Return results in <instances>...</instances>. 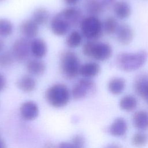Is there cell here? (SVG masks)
<instances>
[{"instance_id": "44dd1931", "label": "cell", "mask_w": 148, "mask_h": 148, "mask_svg": "<svg viewBox=\"0 0 148 148\" xmlns=\"http://www.w3.org/2000/svg\"><path fill=\"white\" fill-rule=\"evenodd\" d=\"M84 8L89 16L95 17L101 14L105 9L99 0H87Z\"/></svg>"}, {"instance_id": "9c48e42d", "label": "cell", "mask_w": 148, "mask_h": 148, "mask_svg": "<svg viewBox=\"0 0 148 148\" xmlns=\"http://www.w3.org/2000/svg\"><path fill=\"white\" fill-rule=\"evenodd\" d=\"M71 28L69 24L59 13L56 14L51 20V30L52 32L57 36H61L66 35Z\"/></svg>"}, {"instance_id": "e0dca14e", "label": "cell", "mask_w": 148, "mask_h": 148, "mask_svg": "<svg viewBox=\"0 0 148 148\" xmlns=\"http://www.w3.org/2000/svg\"><path fill=\"white\" fill-rule=\"evenodd\" d=\"M101 71L100 65L95 62H88L80 65L79 75L83 77L91 79L98 75Z\"/></svg>"}, {"instance_id": "8fae6325", "label": "cell", "mask_w": 148, "mask_h": 148, "mask_svg": "<svg viewBox=\"0 0 148 148\" xmlns=\"http://www.w3.org/2000/svg\"><path fill=\"white\" fill-rule=\"evenodd\" d=\"M117 39L120 43L123 45L130 44L134 36L132 28L127 24H121L119 25L116 31Z\"/></svg>"}, {"instance_id": "5b68a950", "label": "cell", "mask_w": 148, "mask_h": 148, "mask_svg": "<svg viewBox=\"0 0 148 148\" xmlns=\"http://www.w3.org/2000/svg\"><path fill=\"white\" fill-rule=\"evenodd\" d=\"M79 25L82 36L88 40H97L102 36L103 24L97 17H83Z\"/></svg>"}, {"instance_id": "1f68e13d", "label": "cell", "mask_w": 148, "mask_h": 148, "mask_svg": "<svg viewBox=\"0 0 148 148\" xmlns=\"http://www.w3.org/2000/svg\"><path fill=\"white\" fill-rule=\"evenodd\" d=\"M6 86V79L5 76L0 73V92L4 90Z\"/></svg>"}, {"instance_id": "d590c367", "label": "cell", "mask_w": 148, "mask_h": 148, "mask_svg": "<svg viewBox=\"0 0 148 148\" xmlns=\"http://www.w3.org/2000/svg\"><path fill=\"white\" fill-rule=\"evenodd\" d=\"M0 148H6V146L5 142L1 138H0Z\"/></svg>"}, {"instance_id": "d4e9b609", "label": "cell", "mask_w": 148, "mask_h": 148, "mask_svg": "<svg viewBox=\"0 0 148 148\" xmlns=\"http://www.w3.org/2000/svg\"><path fill=\"white\" fill-rule=\"evenodd\" d=\"M138 102L135 97L132 95H127L122 97L119 102L120 108L126 112L134 110L137 106Z\"/></svg>"}, {"instance_id": "2e32d148", "label": "cell", "mask_w": 148, "mask_h": 148, "mask_svg": "<svg viewBox=\"0 0 148 148\" xmlns=\"http://www.w3.org/2000/svg\"><path fill=\"white\" fill-rule=\"evenodd\" d=\"M26 69L31 75L39 76L45 73L46 65L40 59H31L27 62Z\"/></svg>"}, {"instance_id": "ffe728a7", "label": "cell", "mask_w": 148, "mask_h": 148, "mask_svg": "<svg viewBox=\"0 0 148 148\" xmlns=\"http://www.w3.org/2000/svg\"><path fill=\"white\" fill-rule=\"evenodd\" d=\"M134 126L139 130L148 128V113L145 110H139L135 113L132 117Z\"/></svg>"}, {"instance_id": "d6a6232c", "label": "cell", "mask_w": 148, "mask_h": 148, "mask_svg": "<svg viewBox=\"0 0 148 148\" xmlns=\"http://www.w3.org/2000/svg\"><path fill=\"white\" fill-rule=\"evenodd\" d=\"M57 148H74V147L71 142H62L58 145Z\"/></svg>"}, {"instance_id": "9a60e30c", "label": "cell", "mask_w": 148, "mask_h": 148, "mask_svg": "<svg viewBox=\"0 0 148 148\" xmlns=\"http://www.w3.org/2000/svg\"><path fill=\"white\" fill-rule=\"evenodd\" d=\"M128 130V125L125 119L122 117L116 119L108 128L109 134L114 136L120 137L124 135Z\"/></svg>"}, {"instance_id": "d6986e66", "label": "cell", "mask_w": 148, "mask_h": 148, "mask_svg": "<svg viewBox=\"0 0 148 148\" xmlns=\"http://www.w3.org/2000/svg\"><path fill=\"white\" fill-rule=\"evenodd\" d=\"M113 10L116 17L120 19L128 18L131 13L130 4L124 0L117 1L113 7Z\"/></svg>"}, {"instance_id": "f546056e", "label": "cell", "mask_w": 148, "mask_h": 148, "mask_svg": "<svg viewBox=\"0 0 148 148\" xmlns=\"http://www.w3.org/2000/svg\"><path fill=\"white\" fill-rule=\"evenodd\" d=\"M71 143L74 148H84L85 139L83 135L76 134L72 138Z\"/></svg>"}, {"instance_id": "8992f818", "label": "cell", "mask_w": 148, "mask_h": 148, "mask_svg": "<svg viewBox=\"0 0 148 148\" xmlns=\"http://www.w3.org/2000/svg\"><path fill=\"white\" fill-rule=\"evenodd\" d=\"M30 42L28 39L24 37L17 39L13 43L11 52L17 62H23L28 59L31 54Z\"/></svg>"}, {"instance_id": "ba28073f", "label": "cell", "mask_w": 148, "mask_h": 148, "mask_svg": "<svg viewBox=\"0 0 148 148\" xmlns=\"http://www.w3.org/2000/svg\"><path fill=\"white\" fill-rule=\"evenodd\" d=\"M59 13L69 24L71 27H75L79 25L83 18L81 10L75 7L66 8Z\"/></svg>"}, {"instance_id": "e575fe53", "label": "cell", "mask_w": 148, "mask_h": 148, "mask_svg": "<svg viewBox=\"0 0 148 148\" xmlns=\"http://www.w3.org/2000/svg\"><path fill=\"white\" fill-rule=\"evenodd\" d=\"M103 148H120V146L116 143H111L109 144Z\"/></svg>"}, {"instance_id": "7c38bea8", "label": "cell", "mask_w": 148, "mask_h": 148, "mask_svg": "<svg viewBox=\"0 0 148 148\" xmlns=\"http://www.w3.org/2000/svg\"><path fill=\"white\" fill-rule=\"evenodd\" d=\"M135 92L148 102V75L144 73L139 75L135 80Z\"/></svg>"}, {"instance_id": "484cf974", "label": "cell", "mask_w": 148, "mask_h": 148, "mask_svg": "<svg viewBox=\"0 0 148 148\" xmlns=\"http://www.w3.org/2000/svg\"><path fill=\"white\" fill-rule=\"evenodd\" d=\"M102 24L103 31L108 35H112L116 32L119 27L116 19L113 16H108L106 18Z\"/></svg>"}, {"instance_id": "74e56055", "label": "cell", "mask_w": 148, "mask_h": 148, "mask_svg": "<svg viewBox=\"0 0 148 148\" xmlns=\"http://www.w3.org/2000/svg\"><path fill=\"white\" fill-rule=\"evenodd\" d=\"M45 148H56L55 146L51 143H47L45 146Z\"/></svg>"}, {"instance_id": "5bb4252c", "label": "cell", "mask_w": 148, "mask_h": 148, "mask_svg": "<svg viewBox=\"0 0 148 148\" xmlns=\"http://www.w3.org/2000/svg\"><path fill=\"white\" fill-rule=\"evenodd\" d=\"M30 49L31 54L38 59L45 57L47 52L46 43L40 38H35L30 42Z\"/></svg>"}, {"instance_id": "4fadbf2b", "label": "cell", "mask_w": 148, "mask_h": 148, "mask_svg": "<svg viewBox=\"0 0 148 148\" xmlns=\"http://www.w3.org/2000/svg\"><path fill=\"white\" fill-rule=\"evenodd\" d=\"M38 25L32 19L23 21L20 25V31L27 39L34 38L39 32Z\"/></svg>"}, {"instance_id": "836d02e7", "label": "cell", "mask_w": 148, "mask_h": 148, "mask_svg": "<svg viewBox=\"0 0 148 148\" xmlns=\"http://www.w3.org/2000/svg\"><path fill=\"white\" fill-rule=\"evenodd\" d=\"M64 2L69 6H74L77 3L79 0H63Z\"/></svg>"}, {"instance_id": "7402d4cb", "label": "cell", "mask_w": 148, "mask_h": 148, "mask_svg": "<svg viewBox=\"0 0 148 148\" xmlns=\"http://www.w3.org/2000/svg\"><path fill=\"white\" fill-rule=\"evenodd\" d=\"M108 90L114 95L121 94L125 87V80L122 77L112 78L108 83Z\"/></svg>"}, {"instance_id": "4dcf8cb0", "label": "cell", "mask_w": 148, "mask_h": 148, "mask_svg": "<svg viewBox=\"0 0 148 148\" xmlns=\"http://www.w3.org/2000/svg\"><path fill=\"white\" fill-rule=\"evenodd\" d=\"M104 9H110L114 7L116 0H99Z\"/></svg>"}, {"instance_id": "f1b7e54d", "label": "cell", "mask_w": 148, "mask_h": 148, "mask_svg": "<svg viewBox=\"0 0 148 148\" xmlns=\"http://www.w3.org/2000/svg\"><path fill=\"white\" fill-rule=\"evenodd\" d=\"M147 140L148 138L147 135L142 132L135 134L132 138V143L136 147H141L145 145Z\"/></svg>"}, {"instance_id": "4316f807", "label": "cell", "mask_w": 148, "mask_h": 148, "mask_svg": "<svg viewBox=\"0 0 148 148\" xmlns=\"http://www.w3.org/2000/svg\"><path fill=\"white\" fill-rule=\"evenodd\" d=\"M13 31V25L10 21L5 18H0V37L10 36Z\"/></svg>"}, {"instance_id": "cb8c5ba5", "label": "cell", "mask_w": 148, "mask_h": 148, "mask_svg": "<svg viewBox=\"0 0 148 148\" xmlns=\"http://www.w3.org/2000/svg\"><path fill=\"white\" fill-rule=\"evenodd\" d=\"M83 36L80 32L76 30L72 31L66 38V45L71 49H75L79 47L82 42Z\"/></svg>"}, {"instance_id": "52a82bcc", "label": "cell", "mask_w": 148, "mask_h": 148, "mask_svg": "<svg viewBox=\"0 0 148 148\" xmlns=\"http://www.w3.org/2000/svg\"><path fill=\"white\" fill-rule=\"evenodd\" d=\"M95 89V84L91 79L82 77L73 86L71 95L74 99H82L85 98L88 93L93 92Z\"/></svg>"}, {"instance_id": "277c9868", "label": "cell", "mask_w": 148, "mask_h": 148, "mask_svg": "<svg viewBox=\"0 0 148 148\" xmlns=\"http://www.w3.org/2000/svg\"><path fill=\"white\" fill-rule=\"evenodd\" d=\"M83 54L97 61H105L110 58L112 53L111 46L105 42L88 40L82 47Z\"/></svg>"}, {"instance_id": "83f0119b", "label": "cell", "mask_w": 148, "mask_h": 148, "mask_svg": "<svg viewBox=\"0 0 148 148\" xmlns=\"http://www.w3.org/2000/svg\"><path fill=\"white\" fill-rule=\"evenodd\" d=\"M14 58L12 52L4 51L0 53V68L10 66L13 63Z\"/></svg>"}, {"instance_id": "6da1fadb", "label": "cell", "mask_w": 148, "mask_h": 148, "mask_svg": "<svg viewBox=\"0 0 148 148\" xmlns=\"http://www.w3.org/2000/svg\"><path fill=\"white\" fill-rule=\"evenodd\" d=\"M148 59V53L145 50L135 53L123 52L116 57V64L121 70L131 72L141 68Z\"/></svg>"}, {"instance_id": "8d00e7d4", "label": "cell", "mask_w": 148, "mask_h": 148, "mask_svg": "<svg viewBox=\"0 0 148 148\" xmlns=\"http://www.w3.org/2000/svg\"><path fill=\"white\" fill-rule=\"evenodd\" d=\"M4 46H5V43H4V42L0 39V53L1 52V51L3 50V47H4Z\"/></svg>"}, {"instance_id": "3957f363", "label": "cell", "mask_w": 148, "mask_h": 148, "mask_svg": "<svg viewBox=\"0 0 148 148\" xmlns=\"http://www.w3.org/2000/svg\"><path fill=\"white\" fill-rule=\"evenodd\" d=\"M60 71L66 79L72 80L79 74L80 60L77 55L71 50L63 51L60 56Z\"/></svg>"}, {"instance_id": "ac0fdd59", "label": "cell", "mask_w": 148, "mask_h": 148, "mask_svg": "<svg viewBox=\"0 0 148 148\" xmlns=\"http://www.w3.org/2000/svg\"><path fill=\"white\" fill-rule=\"evenodd\" d=\"M18 88L24 92H31L35 90L36 82L35 79L30 75H24L20 77L16 83Z\"/></svg>"}, {"instance_id": "30bf717a", "label": "cell", "mask_w": 148, "mask_h": 148, "mask_svg": "<svg viewBox=\"0 0 148 148\" xmlns=\"http://www.w3.org/2000/svg\"><path fill=\"white\" fill-rule=\"evenodd\" d=\"M38 105L32 101H27L23 102L20 107V114L21 117L25 120L35 119L39 114Z\"/></svg>"}, {"instance_id": "f35d334b", "label": "cell", "mask_w": 148, "mask_h": 148, "mask_svg": "<svg viewBox=\"0 0 148 148\" xmlns=\"http://www.w3.org/2000/svg\"><path fill=\"white\" fill-rule=\"evenodd\" d=\"M2 1V0H0V1Z\"/></svg>"}, {"instance_id": "7a4b0ae2", "label": "cell", "mask_w": 148, "mask_h": 148, "mask_svg": "<svg viewBox=\"0 0 148 148\" xmlns=\"http://www.w3.org/2000/svg\"><path fill=\"white\" fill-rule=\"evenodd\" d=\"M45 97L47 102L52 107L61 108L69 102L71 92L65 84L56 83L50 86L46 90Z\"/></svg>"}, {"instance_id": "603a6c76", "label": "cell", "mask_w": 148, "mask_h": 148, "mask_svg": "<svg viewBox=\"0 0 148 148\" xmlns=\"http://www.w3.org/2000/svg\"><path fill=\"white\" fill-rule=\"evenodd\" d=\"M49 11L43 8H39L35 10L32 14V20L38 25L46 24L49 19Z\"/></svg>"}]
</instances>
